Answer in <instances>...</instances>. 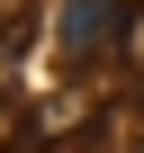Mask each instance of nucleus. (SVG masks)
<instances>
[{
  "mask_svg": "<svg viewBox=\"0 0 144 153\" xmlns=\"http://www.w3.org/2000/svg\"><path fill=\"white\" fill-rule=\"evenodd\" d=\"M117 27H126V0H63V45H72V63H90Z\"/></svg>",
  "mask_w": 144,
  "mask_h": 153,
  "instance_id": "1",
  "label": "nucleus"
},
{
  "mask_svg": "<svg viewBox=\"0 0 144 153\" xmlns=\"http://www.w3.org/2000/svg\"><path fill=\"white\" fill-rule=\"evenodd\" d=\"M135 153H144V135H135Z\"/></svg>",
  "mask_w": 144,
  "mask_h": 153,
  "instance_id": "3",
  "label": "nucleus"
},
{
  "mask_svg": "<svg viewBox=\"0 0 144 153\" xmlns=\"http://www.w3.org/2000/svg\"><path fill=\"white\" fill-rule=\"evenodd\" d=\"M9 18H18V0H0V27H9Z\"/></svg>",
  "mask_w": 144,
  "mask_h": 153,
  "instance_id": "2",
  "label": "nucleus"
}]
</instances>
